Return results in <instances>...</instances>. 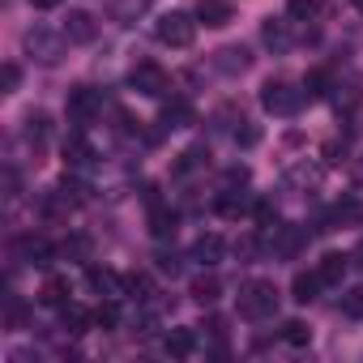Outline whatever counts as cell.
I'll return each instance as SVG.
<instances>
[{"label":"cell","mask_w":363,"mask_h":363,"mask_svg":"<svg viewBox=\"0 0 363 363\" xmlns=\"http://www.w3.org/2000/svg\"><path fill=\"white\" fill-rule=\"evenodd\" d=\"M22 48L35 65H60L65 60V48H69V35L65 30H52L43 22H35L26 35H22Z\"/></svg>","instance_id":"cell-1"},{"label":"cell","mask_w":363,"mask_h":363,"mask_svg":"<svg viewBox=\"0 0 363 363\" xmlns=\"http://www.w3.org/2000/svg\"><path fill=\"white\" fill-rule=\"evenodd\" d=\"M274 312H278V291H274V282L252 278V282L240 286V316H248V320H269Z\"/></svg>","instance_id":"cell-2"},{"label":"cell","mask_w":363,"mask_h":363,"mask_svg":"<svg viewBox=\"0 0 363 363\" xmlns=\"http://www.w3.org/2000/svg\"><path fill=\"white\" fill-rule=\"evenodd\" d=\"M303 99H308V94H303L299 86L282 82V77H278V82H265V86H261V107H265L269 116H295V111L303 107Z\"/></svg>","instance_id":"cell-3"},{"label":"cell","mask_w":363,"mask_h":363,"mask_svg":"<svg viewBox=\"0 0 363 363\" xmlns=\"http://www.w3.org/2000/svg\"><path fill=\"white\" fill-rule=\"evenodd\" d=\"M154 39H158L162 48H189V43L197 39V22H193L189 13H162V18L154 22Z\"/></svg>","instance_id":"cell-4"},{"label":"cell","mask_w":363,"mask_h":363,"mask_svg":"<svg viewBox=\"0 0 363 363\" xmlns=\"http://www.w3.org/2000/svg\"><path fill=\"white\" fill-rule=\"evenodd\" d=\"M65 111H69V124H73V128H86V124L103 111V99H99V90H90V86H73Z\"/></svg>","instance_id":"cell-5"},{"label":"cell","mask_w":363,"mask_h":363,"mask_svg":"<svg viewBox=\"0 0 363 363\" xmlns=\"http://www.w3.org/2000/svg\"><path fill=\"white\" fill-rule=\"evenodd\" d=\"M128 86H133L137 94H145V99H162V94H167V73H162L158 65L141 60V65H133V73H128Z\"/></svg>","instance_id":"cell-6"},{"label":"cell","mask_w":363,"mask_h":363,"mask_svg":"<svg viewBox=\"0 0 363 363\" xmlns=\"http://www.w3.org/2000/svg\"><path fill=\"white\" fill-rule=\"evenodd\" d=\"M291 18H265L261 22V43L274 52V56H286L291 48H295V35H291Z\"/></svg>","instance_id":"cell-7"},{"label":"cell","mask_w":363,"mask_h":363,"mask_svg":"<svg viewBox=\"0 0 363 363\" xmlns=\"http://www.w3.org/2000/svg\"><path fill=\"white\" fill-rule=\"evenodd\" d=\"M52 257H56V248H52L43 235H22V240L13 244V261H26V265H35V269H48Z\"/></svg>","instance_id":"cell-8"},{"label":"cell","mask_w":363,"mask_h":363,"mask_svg":"<svg viewBox=\"0 0 363 363\" xmlns=\"http://www.w3.org/2000/svg\"><path fill=\"white\" fill-rule=\"evenodd\" d=\"M82 133L86 128H69V137H65V162H69V171H90L94 167V150H90V141Z\"/></svg>","instance_id":"cell-9"},{"label":"cell","mask_w":363,"mask_h":363,"mask_svg":"<svg viewBox=\"0 0 363 363\" xmlns=\"http://www.w3.org/2000/svg\"><path fill=\"white\" fill-rule=\"evenodd\" d=\"M214 69L227 73V77H240V73L252 69V52H248L244 43H231V48H223V52L214 56Z\"/></svg>","instance_id":"cell-10"},{"label":"cell","mask_w":363,"mask_h":363,"mask_svg":"<svg viewBox=\"0 0 363 363\" xmlns=\"http://www.w3.org/2000/svg\"><path fill=\"white\" fill-rule=\"evenodd\" d=\"M150 13V0H107V18L116 26H137Z\"/></svg>","instance_id":"cell-11"},{"label":"cell","mask_w":363,"mask_h":363,"mask_svg":"<svg viewBox=\"0 0 363 363\" xmlns=\"http://www.w3.org/2000/svg\"><path fill=\"white\" fill-rule=\"evenodd\" d=\"M65 35H69V43H94V35H99V22L86 13V9H73L69 18H65V26H60Z\"/></svg>","instance_id":"cell-12"},{"label":"cell","mask_w":363,"mask_h":363,"mask_svg":"<svg viewBox=\"0 0 363 363\" xmlns=\"http://www.w3.org/2000/svg\"><path fill=\"white\" fill-rule=\"evenodd\" d=\"M223 252H227V244H223V235H201V240L193 244V252H189V261H193V265H201V269H214V265L223 261Z\"/></svg>","instance_id":"cell-13"},{"label":"cell","mask_w":363,"mask_h":363,"mask_svg":"<svg viewBox=\"0 0 363 363\" xmlns=\"http://www.w3.org/2000/svg\"><path fill=\"white\" fill-rule=\"evenodd\" d=\"M86 278H90V286H94L103 299H124V295H128V282H124L120 274H111V269H99V265H94Z\"/></svg>","instance_id":"cell-14"},{"label":"cell","mask_w":363,"mask_h":363,"mask_svg":"<svg viewBox=\"0 0 363 363\" xmlns=\"http://www.w3.org/2000/svg\"><path fill=\"white\" fill-rule=\"evenodd\" d=\"M48 137H52V120H48V111H30V116L22 120V141L35 145V150H43Z\"/></svg>","instance_id":"cell-15"},{"label":"cell","mask_w":363,"mask_h":363,"mask_svg":"<svg viewBox=\"0 0 363 363\" xmlns=\"http://www.w3.org/2000/svg\"><path fill=\"white\" fill-rule=\"evenodd\" d=\"M320 286H325V282H320L316 269H312V274H295V282H291V299H295V303H312V299L320 295Z\"/></svg>","instance_id":"cell-16"},{"label":"cell","mask_w":363,"mask_h":363,"mask_svg":"<svg viewBox=\"0 0 363 363\" xmlns=\"http://www.w3.org/2000/svg\"><path fill=\"white\" fill-rule=\"evenodd\" d=\"M162 346H167V354H175V359H189V354L197 350V333H193V329H171Z\"/></svg>","instance_id":"cell-17"},{"label":"cell","mask_w":363,"mask_h":363,"mask_svg":"<svg viewBox=\"0 0 363 363\" xmlns=\"http://www.w3.org/2000/svg\"><path fill=\"white\" fill-rule=\"evenodd\" d=\"M197 18L206 26H227L231 22V0H201L197 5Z\"/></svg>","instance_id":"cell-18"},{"label":"cell","mask_w":363,"mask_h":363,"mask_svg":"<svg viewBox=\"0 0 363 363\" xmlns=\"http://www.w3.org/2000/svg\"><path fill=\"white\" fill-rule=\"evenodd\" d=\"M56 197H60L65 206H86V201H90V184H82L77 175H65L60 189H56Z\"/></svg>","instance_id":"cell-19"},{"label":"cell","mask_w":363,"mask_h":363,"mask_svg":"<svg viewBox=\"0 0 363 363\" xmlns=\"http://www.w3.org/2000/svg\"><path fill=\"white\" fill-rule=\"evenodd\" d=\"M316 274H320V282H325V286H337V282L346 278V257H342V252H329V257H320Z\"/></svg>","instance_id":"cell-20"},{"label":"cell","mask_w":363,"mask_h":363,"mask_svg":"<svg viewBox=\"0 0 363 363\" xmlns=\"http://www.w3.org/2000/svg\"><path fill=\"white\" fill-rule=\"evenodd\" d=\"M175 227H179L175 210H162V206H154V214H150V231H154V240H171V235H175Z\"/></svg>","instance_id":"cell-21"},{"label":"cell","mask_w":363,"mask_h":363,"mask_svg":"<svg viewBox=\"0 0 363 363\" xmlns=\"http://www.w3.org/2000/svg\"><path fill=\"white\" fill-rule=\"evenodd\" d=\"M193 124V107L189 103H167L162 107V128H189Z\"/></svg>","instance_id":"cell-22"},{"label":"cell","mask_w":363,"mask_h":363,"mask_svg":"<svg viewBox=\"0 0 363 363\" xmlns=\"http://www.w3.org/2000/svg\"><path fill=\"white\" fill-rule=\"evenodd\" d=\"M206 145H193V150H184V154H179V162H175V175H193V171H201L206 167Z\"/></svg>","instance_id":"cell-23"},{"label":"cell","mask_w":363,"mask_h":363,"mask_svg":"<svg viewBox=\"0 0 363 363\" xmlns=\"http://www.w3.org/2000/svg\"><path fill=\"white\" fill-rule=\"evenodd\" d=\"M60 325H65V333H86L90 316H86L77 303H65V308H60Z\"/></svg>","instance_id":"cell-24"},{"label":"cell","mask_w":363,"mask_h":363,"mask_svg":"<svg viewBox=\"0 0 363 363\" xmlns=\"http://www.w3.org/2000/svg\"><path fill=\"white\" fill-rule=\"evenodd\" d=\"M333 107L337 116H350L359 107V86H333Z\"/></svg>","instance_id":"cell-25"},{"label":"cell","mask_w":363,"mask_h":363,"mask_svg":"<svg viewBox=\"0 0 363 363\" xmlns=\"http://www.w3.org/2000/svg\"><path fill=\"white\" fill-rule=\"evenodd\" d=\"M329 90H333V82H329V73H325V69L308 73V82H303V94H308V99H325Z\"/></svg>","instance_id":"cell-26"},{"label":"cell","mask_w":363,"mask_h":363,"mask_svg":"<svg viewBox=\"0 0 363 363\" xmlns=\"http://www.w3.org/2000/svg\"><path fill=\"white\" fill-rule=\"evenodd\" d=\"M218 291H223L218 278H197V282H193V299H197V303H214Z\"/></svg>","instance_id":"cell-27"},{"label":"cell","mask_w":363,"mask_h":363,"mask_svg":"<svg viewBox=\"0 0 363 363\" xmlns=\"http://www.w3.org/2000/svg\"><path fill=\"white\" fill-rule=\"evenodd\" d=\"M231 137H235V145H257V137H261V133H257V124H252V120H244V116H240V120H235V128H231Z\"/></svg>","instance_id":"cell-28"},{"label":"cell","mask_w":363,"mask_h":363,"mask_svg":"<svg viewBox=\"0 0 363 363\" xmlns=\"http://www.w3.org/2000/svg\"><path fill=\"white\" fill-rule=\"evenodd\" d=\"M286 18H291V22H312V18H316V0H291V5H286Z\"/></svg>","instance_id":"cell-29"},{"label":"cell","mask_w":363,"mask_h":363,"mask_svg":"<svg viewBox=\"0 0 363 363\" xmlns=\"http://www.w3.org/2000/svg\"><path fill=\"white\" fill-rule=\"evenodd\" d=\"M282 337H286L291 346H308V325H303V320H286V325H282Z\"/></svg>","instance_id":"cell-30"},{"label":"cell","mask_w":363,"mask_h":363,"mask_svg":"<svg viewBox=\"0 0 363 363\" xmlns=\"http://www.w3.org/2000/svg\"><path fill=\"white\" fill-rule=\"evenodd\" d=\"M342 312L346 316H363V286H354V291L342 295Z\"/></svg>","instance_id":"cell-31"},{"label":"cell","mask_w":363,"mask_h":363,"mask_svg":"<svg viewBox=\"0 0 363 363\" xmlns=\"http://www.w3.org/2000/svg\"><path fill=\"white\" fill-rule=\"evenodd\" d=\"M18 65H5V69H0V94H13L18 90Z\"/></svg>","instance_id":"cell-32"},{"label":"cell","mask_w":363,"mask_h":363,"mask_svg":"<svg viewBox=\"0 0 363 363\" xmlns=\"http://www.w3.org/2000/svg\"><path fill=\"white\" fill-rule=\"evenodd\" d=\"M43 303H52V308H65V303H69L65 286H60V282H48V291H43Z\"/></svg>","instance_id":"cell-33"},{"label":"cell","mask_w":363,"mask_h":363,"mask_svg":"<svg viewBox=\"0 0 363 363\" xmlns=\"http://www.w3.org/2000/svg\"><path fill=\"white\" fill-rule=\"evenodd\" d=\"M158 269L175 278V274H179V269H184V265H179V257H175V252H158Z\"/></svg>","instance_id":"cell-34"},{"label":"cell","mask_w":363,"mask_h":363,"mask_svg":"<svg viewBox=\"0 0 363 363\" xmlns=\"http://www.w3.org/2000/svg\"><path fill=\"white\" fill-rule=\"evenodd\" d=\"M60 252H65L69 261H82V257H86V240H65V244H60Z\"/></svg>","instance_id":"cell-35"},{"label":"cell","mask_w":363,"mask_h":363,"mask_svg":"<svg viewBox=\"0 0 363 363\" xmlns=\"http://www.w3.org/2000/svg\"><path fill=\"white\" fill-rule=\"evenodd\" d=\"M30 5H35V9H56L60 0H30Z\"/></svg>","instance_id":"cell-36"},{"label":"cell","mask_w":363,"mask_h":363,"mask_svg":"<svg viewBox=\"0 0 363 363\" xmlns=\"http://www.w3.org/2000/svg\"><path fill=\"white\" fill-rule=\"evenodd\" d=\"M354 265L363 269V240H359V248H354Z\"/></svg>","instance_id":"cell-37"}]
</instances>
